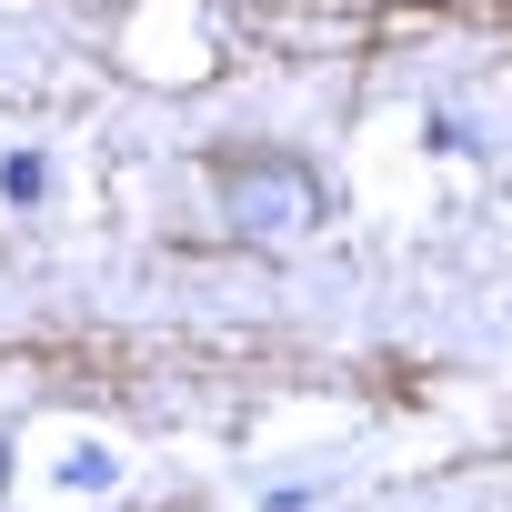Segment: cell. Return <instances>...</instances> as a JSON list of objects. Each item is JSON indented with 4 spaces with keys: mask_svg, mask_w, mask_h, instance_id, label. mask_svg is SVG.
Masks as SVG:
<instances>
[{
    "mask_svg": "<svg viewBox=\"0 0 512 512\" xmlns=\"http://www.w3.org/2000/svg\"><path fill=\"white\" fill-rule=\"evenodd\" d=\"M0 482H11V452H0Z\"/></svg>",
    "mask_w": 512,
    "mask_h": 512,
    "instance_id": "cell-2",
    "label": "cell"
},
{
    "mask_svg": "<svg viewBox=\"0 0 512 512\" xmlns=\"http://www.w3.org/2000/svg\"><path fill=\"white\" fill-rule=\"evenodd\" d=\"M211 181H221L231 221H241V231H262V241H292V231L322 221V171L292 161V151H221Z\"/></svg>",
    "mask_w": 512,
    "mask_h": 512,
    "instance_id": "cell-1",
    "label": "cell"
}]
</instances>
